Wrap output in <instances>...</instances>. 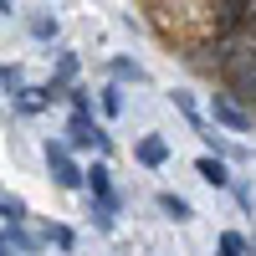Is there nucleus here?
Returning a JSON list of instances; mask_svg holds the SVG:
<instances>
[{
	"label": "nucleus",
	"mask_w": 256,
	"mask_h": 256,
	"mask_svg": "<svg viewBox=\"0 0 256 256\" xmlns=\"http://www.w3.org/2000/svg\"><path fill=\"white\" fill-rule=\"evenodd\" d=\"M46 164H52V174L62 190H77V184H88V169H77L72 154H67V144H46Z\"/></svg>",
	"instance_id": "nucleus-3"
},
{
	"label": "nucleus",
	"mask_w": 256,
	"mask_h": 256,
	"mask_svg": "<svg viewBox=\"0 0 256 256\" xmlns=\"http://www.w3.org/2000/svg\"><path fill=\"white\" fill-rule=\"evenodd\" d=\"M113 77H134V82H144V67H138V62H113Z\"/></svg>",
	"instance_id": "nucleus-11"
},
{
	"label": "nucleus",
	"mask_w": 256,
	"mask_h": 256,
	"mask_svg": "<svg viewBox=\"0 0 256 256\" xmlns=\"http://www.w3.org/2000/svg\"><path fill=\"white\" fill-rule=\"evenodd\" d=\"M159 210H164V216L174 220V226H180V220H190V216H195V210H190V200H180V195H169V190H164V195H159Z\"/></svg>",
	"instance_id": "nucleus-6"
},
{
	"label": "nucleus",
	"mask_w": 256,
	"mask_h": 256,
	"mask_svg": "<svg viewBox=\"0 0 256 256\" xmlns=\"http://www.w3.org/2000/svg\"><path fill=\"white\" fill-rule=\"evenodd\" d=\"M102 113H108V118L123 113V92H118V88H102Z\"/></svg>",
	"instance_id": "nucleus-10"
},
{
	"label": "nucleus",
	"mask_w": 256,
	"mask_h": 256,
	"mask_svg": "<svg viewBox=\"0 0 256 256\" xmlns=\"http://www.w3.org/2000/svg\"><path fill=\"white\" fill-rule=\"evenodd\" d=\"M210 118H216L220 128H230V134H251V128H256V118L241 108L236 92H216V98H210Z\"/></svg>",
	"instance_id": "nucleus-1"
},
{
	"label": "nucleus",
	"mask_w": 256,
	"mask_h": 256,
	"mask_svg": "<svg viewBox=\"0 0 256 256\" xmlns=\"http://www.w3.org/2000/svg\"><path fill=\"white\" fill-rule=\"evenodd\" d=\"M46 98H52V88H31V92H20L16 108H20V113H41V108H46Z\"/></svg>",
	"instance_id": "nucleus-7"
},
{
	"label": "nucleus",
	"mask_w": 256,
	"mask_h": 256,
	"mask_svg": "<svg viewBox=\"0 0 256 256\" xmlns=\"http://www.w3.org/2000/svg\"><path fill=\"white\" fill-rule=\"evenodd\" d=\"M46 241L62 246V251H72V230H67V226H46Z\"/></svg>",
	"instance_id": "nucleus-9"
},
{
	"label": "nucleus",
	"mask_w": 256,
	"mask_h": 256,
	"mask_svg": "<svg viewBox=\"0 0 256 256\" xmlns=\"http://www.w3.org/2000/svg\"><path fill=\"white\" fill-rule=\"evenodd\" d=\"M67 144H72V148H98V154H108V128H102L92 113H72Z\"/></svg>",
	"instance_id": "nucleus-2"
},
{
	"label": "nucleus",
	"mask_w": 256,
	"mask_h": 256,
	"mask_svg": "<svg viewBox=\"0 0 256 256\" xmlns=\"http://www.w3.org/2000/svg\"><path fill=\"white\" fill-rule=\"evenodd\" d=\"M134 159H138L144 169H159V164H169V144H164L159 134H144V138L134 144Z\"/></svg>",
	"instance_id": "nucleus-4"
},
{
	"label": "nucleus",
	"mask_w": 256,
	"mask_h": 256,
	"mask_svg": "<svg viewBox=\"0 0 256 256\" xmlns=\"http://www.w3.org/2000/svg\"><path fill=\"white\" fill-rule=\"evenodd\" d=\"M216 256H246V241L236 236V230H226V236L216 241Z\"/></svg>",
	"instance_id": "nucleus-8"
},
{
	"label": "nucleus",
	"mask_w": 256,
	"mask_h": 256,
	"mask_svg": "<svg viewBox=\"0 0 256 256\" xmlns=\"http://www.w3.org/2000/svg\"><path fill=\"white\" fill-rule=\"evenodd\" d=\"M195 174H200L205 184H216V190H226V184H230V174H226V164H220V159H210V154H205V159L195 164Z\"/></svg>",
	"instance_id": "nucleus-5"
},
{
	"label": "nucleus",
	"mask_w": 256,
	"mask_h": 256,
	"mask_svg": "<svg viewBox=\"0 0 256 256\" xmlns=\"http://www.w3.org/2000/svg\"><path fill=\"white\" fill-rule=\"evenodd\" d=\"M72 77H77V62L62 56V62H56V82H72Z\"/></svg>",
	"instance_id": "nucleus-12"
}]
</instances>
